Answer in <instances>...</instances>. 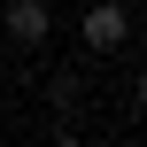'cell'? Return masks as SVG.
Returning a JSON list of instances; mask_svg holds the SVG:
<instances>
[{
	"instance_id": "6da1fadb",
	"label": "cell",
	"mask_w": 147,
	"mask_h": 147,
	"mask_svg": "<svg viewBox=\"0 0 147 147\" xmlns=\"http://www.w3.org/2000/svg\"><path fill=\"white\" fill-rule=\"evenodd\" d=\"M78 39H85V54H116L132 39V0H93L78 16Z\"/></svg>"
},
{
	"instance_id": "7a4b0ae2",
	"label": "cell",
	"mask_w": 147,
	"mask_h": 147,
	"mask_svg": "<svg viewBox=\"0 0 147 147\" xmlns=\"http://www.w3.org/2000/svg\"><path fill=\"white\" fill-rule=\"evenodd\" d=\"M0 31H8V47H47L54 39V8L47 0H8L0 8Z\"/></svg>"
},
{
	"instance_id": "3957f363",
	"label": "cell",
	"mask_w": 147,
	"mask_h": 147,
	"mask_svg": "<svg viewBox=\"0 0 147 147\" xmlns=\"http://www.w3.org/2000/svg\"><path fill=\"white\" fill-rule=\"evenodd\" d=\"M132 109H140V116H147V70H140V78H132Z\"/></svg>"
},
{
	"instance_id": "277c9868",
	"label": "cell",
	"mask_w": 147,
	"mask_h": 147,
	"mask_svg": "<svg viewBox=\"0 0 147 147\" xmlns=\"http://www.w3.org/2000/svg\"><path fill=\"white\" fill-rule=\"evenodd\" d=\"M47 147H85V140H78V132H54V140H47Z\"/></svg>"
}]
</instances>
